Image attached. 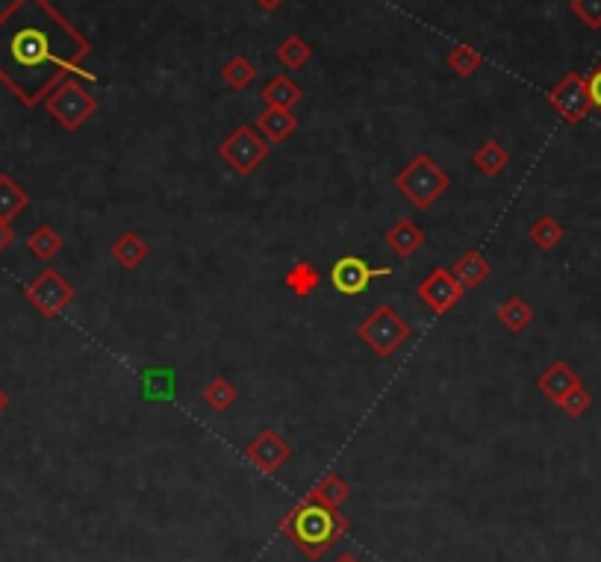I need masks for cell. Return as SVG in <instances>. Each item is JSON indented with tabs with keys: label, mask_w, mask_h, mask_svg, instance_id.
Masks as SVG:
<instances>
[{
	"label": "cell",
	"mask_w": 601,
	"mask_h": 562,
	"mask_svg": "<svg viewBox=\"0 0 601 562\" xmlns=\"http://www.w3.org/2000/svg\"><path fill=\"white\" fill-rule=\"evenodd\" d=\"M472 165L484 174V177H501L504 168L510 165V154L498 139H487L472 151Z\"/></svg>",
	"instance_id": "obj_19"
},
{
	"label": "cell",
	"mask_w": 601,
	"mask_h": 562,
	"mask_svg": "<svg viewBox=\"0 0 601 562\" xmlns=\"http://www.w3.org/2000/svg\"><path fill=\"white\" fill-rule=\"evenodd\" d=\"M348 527L351 524L342 512L330 510L325 504H316L307 495L280 521V530L292 539V545L307 560H322L325 551H330L348 533Z\"/></svg>",
	"instance_id": "obj_2"
},
{
	"label": "cell",
	"mask_w": 601,
	"mask_h": 562,
	"mask_svg": "<svg viewBox=\"0 0 601 562\" xmlns=\"http://www.w3.org/2000/svg\"><path fill=\"white\" fill-rule=\"evenodd\" d=\"M260 98L266 101V106L292 109V106L301 103L304 92H301V86H298L289 74H277V77H272V80L260 89Z\"/></svg>",
	"instance_id": "obj_18"
},
{
	"label": "cell",
	"mask_w": 601,
	"mask_h": 562,
	"mask_svg": "<svg viewBox=\"0 0 601 562\" xmlns=\"http://www.w3.org/2000/svg\"><path fill=\"white\" fill-rule=\"evenodd\" d=\"M569 9L584 27L601 30V0H569Z\"/></svg>",
	"instance_id": "obj_31"
},
{
	"label": "cell",
	"mask_w": 601,
	"mask_h": 562,
	"mask_svg": "<svg viewBox=\"0 0 601 562\" xmlns=\"http://www.w3.org/2000/svg\"><path fill=\"white\" fill-rule=\"evenodd\" d=\"M392 268L389 265H369L366 259L360 256H339L333 265H330V283L339 295L345 298H357L369 289V283L375 277H389Z\"/></svg>",
	"instance_id": "obj_9"
},
{
	"label": "cell",
	"mask_w": 601,
	"mask_h": 562,
	"mask_svg": "<svg viewBox=\"0 0 601 562\" xmlns=\"http://www.w3.org/2000/svg\"><path fill=\"white\" fill-rule=\"evenodd\" d=\"M495 318H498V324H501L504 330H510V333H522V330L534 321V309L528 307L525 298L510 295L501 307L495 309Z\"/></svg>",
	"instance_id": "obj_22"
},
{
	"label": "cell",
	"mask_w": 601,
	"mask_h": 562,
	"mask_svg": "<svg viewBox=\"0 0 601 562\" xmlns=\"http://www.w3.org/2000/svg\"><path fill=\"white\" fill-rule=\"evenodd\" d=\"M289 457H292V445L272 427L260 430L245 448V460L254 462L263 474H274L277 468L289 462Z\"/></svg>",
	"instance_id": "obj_11"
},
{
	"label": "cell",
	"mask_w": 601,
	"mask_h": 562,
	"mask_svg": "<svg viewBox=\"0 0 601 562\" xmlns=\"http://www.w3.org/2000/svg\"><path fill=\"white\" fill-rule=\"evenodd\" d=\"M445 65L457 77H472V74H478L484 68V56L475 51L472 45H457V48L445 53Z\"/></svg>",
	"instance_id": "obj_28"
},
{
	"label": "cell",
	"mask_w": 601,
	"mask_h": 562,
	"mask_svg": "<svg viewBox=\"0 0 601 562\" xmlns=\"http://www.w3.org/2000/svg\"><path fill=\"white\" fill-rule=\"evenodd\" d=\"M587 92H590V103H593V109H599L601 112V62L587 74Z\"/></svg>",
	"instance_id": "obj_32"
},
{
	"label": "cell",
	"mask_w": 601,
	"mask_h": 562,
	"mask_svg": "<svg viewBox=\"0 0 601 562\" xmlns=\"http://www.w3.org/2000/svg\"><path fill=\"white\" fill-rule=\"evenodd\" d=\"M298 127V118L292 109H280V106H266L257 115V133L269 142V145H280L286 142Z\"/></svg>",
	"instance_id": "obj_13"
},
{
	"label": "cell",
	"mask_w": 601,
	"mask_h": 562,
	"mask_svg": "<svg viewBox=\"0 0 601 562\" xmlns=\"http://www.w3.org/2000/svg\"><path fill=\"white\" fill-rule=\"evenodd\" d=\"M566 230L554 215H540L531 227H528V239L540 248V251H554L563 242Z\"/></svg>",
	"instance_id": "obj_25"
},
{
	"label": "cell",
	"mask_w": 601,
	"mask_h": 562,
	"mask_svg": "<svg viewBox=\"0 0 601 562\" xmlns=\"http://www.w3.org/2000/svg\"><path fill=\"white\" fill-rule=\"evenodd\" d=\"M24 298L30 301V307L36 309L42 318H59L65 309L74 304L77 292H74V286L59 271L45 268L39 277H33L24 286Z\"/></svg>",
	"instance_id": "obj_7"
},
{
	"label": "cell",
	"mask_w": 601,
	"mask_h": 562,
	"mask_svg": "<svg viewBox=\"0 0 601 562\" xmlns=\"http://www.w3.org/2000/svg\"><path fill=\"white\" fill-rule=\"evenodd\" d=\"M383 242H386V248H389L392 254H398L401 259H410V256L425 245V230H422L416 221H410V218H398V221L386 230Z\"/></svg>",
	"instance_id": "obj_14"
},
{
	"label": "cell",
	"mask_w": 601,
	"mask_h": 562,
	"mask_svg": "<svg viewBox=\"0 0 601 562\" xmlns=\"http://www.w3.org/2000/svg\"><path fill=\"white\" fill-rule=\"evenodd\" d=\"M27 206H30V195L24 192V186L12 180L9 174H0V221L12 224Z\"/></svg>",
	"instance_id": "obj_20"
},
{
	"label": "cell",
	"mask_w": 601,
	"mask_h": 562,
	"mask_svg": "<svg viewBox=\"0 0 601 562\" xmlns=\"http://www.w3.org/2000/svg\"><path fill=\"white\" fill-rule=\"evenodd\" d=\"M348 495H351V486L339 477V474H325L310 492H307V498L310 501H316V504H325L330 510H339L345 501H348Z\"/></svg>",
	"instance_id": "obj_21"
},
{
	"label": "cell",
	"mask_w": 601,
	"mask_h": 562,
	"mask_svg": "<svg viewBox=\"0 0 601 562\" xmlns=\"http://www.w3.org/2000/svg\"><path fill=\"white\" fill-rule=\"evenodd\" d=\"M286 0H254V6H260L263 12H274V9H280Z\"/></svg>",
	"instance_id": "obj_34"
},
{
	"label": "cell",
	"mask_w": 601,
	"mask_h": 562,
	"mask_svg": "<svg viewBox=\"0 0 601 562\" xmlns=\"http://www.w3.org/2000/svg\"><path fill=\"white\" fill-rule=\"evenodd\" d=\"M274 56H277V62H280L283 68L301 71V68L313 59V48H310L307 39H301L298 33H292V36H286V39L274 48Z\"/></svg>",
	"instance_id": "obj_24"
},
{
	"label": "cell",
	"mask_w": 601,
	"mask_h": 562,
	"mask_svg": "<svg viewBox=\"0 0 601 562\" xmlns=\"http://www.w3.org/2000/svg\"><path fill=\"white\" fill-rule=\"evenodd\" d=\"M221 80H224L233 92H245V89L257 80V65H254L248 56L236 53V56H230V59L221 65Z\"/></svg>",
	"instance_id": "obj_23"
},
{
	"label": "cell",
	"mask_w": 601,
	"mask_h": 562,
	"mask_svg": "<svg viewBox=\"0 0 601 562\" xmlns=\"http://www.w3.org/2000/svg\"><path fill=\"white\" fill-rule=\"evenodd\" d=\"M27 251L36 256V259L48 262V259H54L62 251V236L56 233L51 224H42V227H36L27 236Z\"/></svg>",
	"instance_id": "obj_26"
},
{
	"label": "cell",
	"mask_w": 601,
	"mask_h": 562,
	"mask_svg": "<svg viewBox=\"0 0 601 562\" xmlns=\"http://www.w3.org/2000/svg\"><path fill=\"white\" fill-rule=\"evenodd\" d=\"M451 274L457 277V283H460L463 289H478L492 274V265L490 259L481 254V251L469 248V251H463V254L454 259Z\"/></svg>",
	"instance_id": "obj_15"
},
{
	"label": "cell",
	"mask_w": 601,
	"mask_h": 562,
	"mask_svg": "<svg viewBox=\"0 0 601 562\" xmlns=\"http://www.w3.org/2000/svg\"><path fill=\"white\" fill-rule=\"evenodd\" d=\"M557 407L563 409L569 418H581L587 409L593 407V395H590V389H587L584 383H578V386H575V389H572V392H569Z\"/></svg>",
	"instance_id": "obj_30"
},
{
	"label": "cell",
	"mask_w": 601,
	"mask_h": 562,
	"mask_svg": "<svg viewBox=\"0 0 601 562\" xmlns=\"http://www.w3.org/2000/svg\"><path fill=\"white\" fill-rule=\"evenodd\" d=\"M548 106L560 115V121L566 124H581L590 112V92H587V77L578 71H569L560 83H554L546 95Z\"/></svg>",
	"instance_id": "obj_8"
},
{
	"label": "cell",
	"mask_w": 601,
	"mask_h": 562,
	"mask_svg": "<svg viewBox=\"0 0 601 562\" xmlns=\"http://www.w3.org/2000/svg\"><path fill=\"white\" fill-rule=\"evenodd\" d=\"M392 186H395L410 204L416 206V209H431V206L437 204L439 198L448 192L451 177H448V171L439 165L434 156L419 154L413 156V159L395 174Z\"/></svg>",
	"instance_id": "obj_3"
},
{
	"label": "cell",
	"mask_w": 601,
	"mask_h": 562,
	"mask_svg": "<svg viewBox=\"0 0 601 562\" xmlns=\"http://www.w3.org/2000/svg\"><path fill=\"white\" fill-rule=\"evenodd\" d=\"M219 159L224 165H230V171H236L239 177H251L272 154V145L257 133V127L251 124H239L236 130H230V136H224L219 142Z\"/></svg>",
	"instance_id": "obj_6"
},
{
	"label": "cell",
	"mask_w": 601,
	"mask_h": 562,
	"mask_svg": "<svg viewBox=\"0 0 601 562\" xmlns=\"http://www.w3.org/2000/svg\"><path fill=\"white\" fill-rule=\"evenodd\" d=\"M333 562H360V557L357 554H351V551H345V554H339Z\"/></svg>",
	"instance_id": "obj_35"
},
{
	"label": "cell",
	"mask_w": 601,
	"mask_h": 562,
	"mask_svg": "<svg viewBox=\"0 0 601 562\" xmlns=\"http://www.w3.org/2000/svg\"><path fill=\"white\" fill-rule=\"evenodd\" d=\"M92 42L51 0H12L0 12V83L24 103L39 106L68 77H89L83 62Z\"/></svg>",
	"instance_id": "obj_1"
},
{
	"label": "cell",
	"mask_w": 601,
	"mask_h": 562,
	"mask_svg": "<svg viewBox=\"0 0 601 562\" xmlns=\"http://www.w3.org/2000/svg\"><path fill=\"white\" fill-rule=\"evenodd\" d=\"M283 286L295 295V298H310L319 286H322V274L313 262L307 259H298L286 268L283 274Z\"/></svg>",
	"instance_id": "obj_17"
},
{
	"label": "cell",
	"mask_w": 601,
	"mask_h": 562,
	"mask_svg": "<svg viewBox=\"0 0 601 562\" xmlns=\"http://www.w3.org/2000/svg\"><path fill=\"white\" fill-rule=\"evenodd\" d=\"M45 109L62 130L74 133L98 112V98L80 80L65 77L54 92L45 98Z\"/></svg>",
	"instance_id": "obj_5"
},
{
	"label": "cell",
	"mask_w": 601,
	"mask_h": 562,
	"mask_svg": "<svg viewBox=\"0 0 601 562\" xmlns=\"http://www.w3.org/2000/svg\"><path fill=\"white\" fill-rule=\"evenodd\" d=\"M463 286L457 283V277L451 274V268H434L422 283H419V301L431 309L434 315H448L451 309L460 304L463 298Z\"/></svg>",
	"instance_id": "obj_10"
},
{
	"label": "cell",
	"mask_w": 601,
	"mask_h": 562,
	"mask_svg": "<svg viewBox=\"0 0 601 562\" xmlns=\"http://www.w3.org/2000/svg\"><path fill=\"white\" fill-rule=\"evenodd\" d=\"M142 395L151 398V401H160V398H168L171 389H174V371L171 368H148L142 371Z\"/></svg>",
	"instance_id": "obj_29"
},
{
	"label": "cell",
	"mask_w": 601,
	"mask_h": 562,
	"mask_svg": "<svg viewBox=\"0 0 601 562\" xmlns=\"http://www.w3.org/2000/svg\"><path fill=\"white\" fill-rule=\"evenodd\" d=\"M6 407H9V395H6V389H0V415L6 412Z\"/></svg>",
	"instance_id": "obj_36"
},
{
	"label": "cell",
	"mask_w": 601,
	"mask_h": 562,
	"mask_svg": "<svg viewBox=\"0 0 601 562\" xmlns=\"http://www.w3.org/2000/svg\"><path fill=\"white\" fill-rule=\"evenodd\" d=\"M410 324L404 321V315L389 304H381L372 309L360 324H357V336L366 348H372V354L381 359L392 357L407 339H410Z\"/></svg>",
	"instance_id": "obj_4"
},
{
	"label": "cell",
	"mask_w": 601,
	"mask_h": 562,
	"mask_svg": "<svg viewBox=\"0 0 601 562\" xmlns=\"http://www.w3.org/2000/svg\"><path fill=\"white\" fill-rule=\"evenodd\" d=\"M578 383H581V377H578L575 368H572L569 362H563V359L551 362L546 371L537 377V389L546 395L551 404H560Z\"/></svg>",
	"instance_id": "obj_12"
},
{
	"label": "cell",
	"mask_w": 601,
	"mask_h": 562,
	"mask_svg": "<svg viewBox=\"0 0 601 562\" xmlns=\"http://www.w3.org/2000/svg\"><path fill=\"white\" fill-rule=\"evenodd\" d=\"M110 254L124 271H136V268H142L145 259L151 256V248H148V242H145L139 233L127 230V233H121V236L112 242Z\"/></svg>",
	"instance_id": "obj_16"
},
{
	"label": "cell",
	"mask_w": 601,
	"mask_h": 562,
	"mask_svg": "<svg viewBox=\"0 0 601 562\" xmlns=\"http://www.w3.org/2000/svg\"><path fill=\"white\" fill-rule=\"evenodd\" d=\"M201 398H204V404L213 409V412H227V409L239 401V392H236V386H233L227 377H213V380L204 386Z\"/></svg>",
	"instance_id": "obj_27"
},
{
	"label": "cell",
	"mask_w": 601,
	"mask_h": 562,
	"mask_svg": "<svg viewBox=\"0 0 601 562\" xmlns=\"http://www.w3.org/2000/svg\"><path fill=\"white\" fill-rule=\"evenodd\" d=\"M12 242H15V230H12V224H9V221H0V251H6Z\"/></svg>",
	"instance_id": "obj_33"
}]
</instances>
